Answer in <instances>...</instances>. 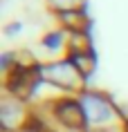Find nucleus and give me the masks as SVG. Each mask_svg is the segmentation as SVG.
<instances>
[{
  "label": "nucleus",
  "mask_w": 128,
  "mask_h": 132,
  "mask_svg": "<svg viewBox=\"0 0 128 132\" xmlns=\"http://www.w3.org/2000/svg\"><path fill=\"white\" fill-rule=\"evenodd\" d=\"M79 103L83 108L85 128L88 132H112L124 130V112L121 105L115 103L112 96H108L103 90L88 87L85 92L79 94Z\"/></svg>",
  "instance_id": "obj_1"
},
{
  "label": "nucleus",
  "mask_w": 128,
  "mask_h": 132,
  "mask_svg": "<svg viewBox=\"0 0 128 132\" xmlns=\"http://www.w3.org/2000/svg\"><path fill=\"white\" fill-rule=\"evenodd\" d=\"M38 72H41L43 81L63 96H79L81 92L90 87L88 78L72 63V58H58L52 63H43V65H38Z\"/></svg>",
  "instance_id": "obj_2"
},
{
  "label": "nucleus",
  "mask_w": 128,
  "mask_h": 132,
  "mask_svg": "<svg viewBox=\"0 0 128 132\" xmlns=\"http://www.w3.org/2000/svg\"><path fill=\"white\" fill-rule=\"evenodd\" d=\"M34 121V108L29 101H22L11 94H2L0 101V125L2 132H20Z\"/></svg>",
  "instance_id": "obj_3"
},
{
  "label": "nucleus",
  "mask_w": 128,
  "mask_h": 132,
  "mask_svg": "<svg viewBox=\"0 0 128 132\" xmlns=\"http://www.w3.org/2000/svg\"><path fill=\"white\" fill-rule=\"evenodd\" d=\"M56 25L65 29L67 34H77V31H90V16L88 11H72V14H61L56 16Z\"/></svg>",
  "instance_id": "obj_4"
},
{
  "label": "nucleus",
  "mask_w": 128,
  "mask_h": 132,
  "mask_svg": "<svg viewBox=\"0 0 128 132\" xmlns=\"http://www.w3.org/2000/svg\"><path fill=\"white\" fill-rule=\"evenodd\" d=\"M45 9L50 11L54 18L61 14H72V11H83L88 0H43Z\"/></svg>",
  "instance_id": "obj_5"
},
{
  "label": "nucleus",
  "mask_w": 128,
  "mask_h": 132,
  "mask_svg": "<svg viewBox=\"0 0 128 132\" xmlns=\"http://www.w3.org/2000/svg\"><path fill=\"white\" fill-rule=\"evenodd\" d=\"M67 58H72V63H74L79 70H81V74L90 81V76H92L94 70H97V54H94V49L77 52V54H70Z\"/></svg>",
  "instance_id": "obj_6"
},
{
  "label": "nucleus",
  "mask_w": 128,
  "mask_h": 132,
  "mask_svg": "<svg viewBox=\"0 0 128 132\" xmlns=\"http://www.w3.org/2000/svg\"><path fill=\"white\" fill-rule=\"evenodd\" d=\"M20 132H50V130H45L41 123H36V121H32V125L29 128H25V130H20Z\"/></svg>",
  "instance_id": "obj_7"
},
{
  "label": "nucleus",
  "mask_w": 128,
  "mask_h": 132,
  "mask_svg": "<svg viewBox=\"0 0 128 132\" xmlns=\"http://www.w3.org/2000/svg\"><path fill=\"white\" fill-rule=\"evenodd\" d=\"M124 132H128V119L124 121Z\"/></svg>",
  "instance_id": "obj_8"
}]
</instances>
